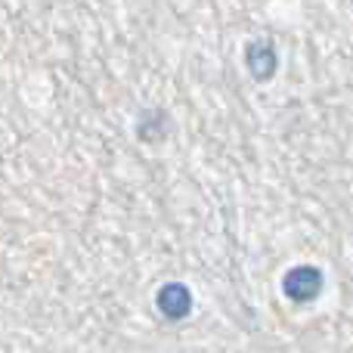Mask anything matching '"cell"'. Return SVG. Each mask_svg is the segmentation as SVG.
Instances as JSON below:
<instances>
[{
	"label": "cell",
	"instance_id": "cell-1",
	"mask_svg": "<svg viewBox=\"0 0 353 353\" xmlns=\"http://www.w3.org/2000/svg\"><path fill=\"white\" fill-rule=\"evenodd\" d=\"M325 285V276L319 267H310V263H301V267H292L282 279V292H285L288 301L294 304H310L323 294Z\"/></svg>",
	"mask_w": 353,
	"mask_h": 353
},
{
	"label": "cell",
	"instance_id": "cell-2",
	"mask_svg": "<svg viewBox=\"0 0 353 353\" xmlns=\"http://www.w3.org/2000/svg\"><path fill=\"white\" fill-rule=\"evenodd\" d=\"M245 65H248L251 78L254 81H270L279 68V53H276V43L270 37H254V41L245 47Z\"/></svg>",
	"mask_w": 353,
	"mask_h": 353
},
{
	"label": "cell",
	"instance_id": "cell-3",
	"mask_svg": "<svg viewBox=\"0 0 353 353\" xmlns=\"http://www.w3.org/2000/svg\"><path fill=\"white\" fill-rule=\"evenodd\" d=\"M155 304H159V310L165 319L180 323V319H186L189 313H192V294H189V288L183 285V282H168V285L159 288Z\"/></svg>",
	"mask_w": 353,
	"mask_h": 353
}]
</instances>
